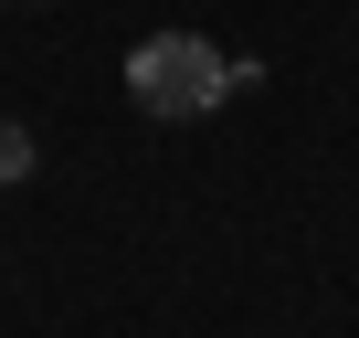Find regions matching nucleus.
Instances as JSON below:
<instances>
[{
  "instance_id": "f03ea898",
  "label": "nucleus",
  "mask_w": 359,
  "mask_h": 338,
  "mask_svg": "<svg viewBox=\"0 0 359 338\" xmlns=\"http://www.w3.org/2000/svg\"><path fill=\"white\" fill-rule=\"evenodd\" d=\"M32 158H43L32 127H22V116H0V191H22V180H32Z\"/></svg>"
},
{
  "instance_id": "7ed1b4c3",
  "label": "nucleus",
  "mask_w": 359,
  "mask_h": 338,
  "mask_svg": "<svg viewBox=\"0 0 359 338\" xmlns=\"http://www.w3.org/2000/svg\"><path fill=\"white\" fill-rule=\"evenodd\" d=\"M0 11H43V0H0Z\"/></svg>"
},
{
  "instance_id": "f257e3e1",
  "label": "nucleus",
  "mask_w": 359,
  "mask_h": 338,
  "mask_svg": "<svg viewBox=\"0 0 359 338\" xmlns=\"http://www.w3.org/2000/svg\"><path fill=\"white\" fill-rule=\"evenodd\" d=\"M264 64H233L222 43H201V32H148L137 53H127V95H137V116H212L222 95H243Z\"/></svg>"
}]
</instances>
